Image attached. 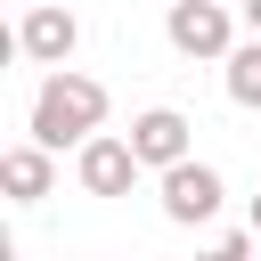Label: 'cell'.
Instances as JSON below:
<instances>
[{
	"instance_id": "cell-3",
	"label": "cell",
	"mask_w": 261,
	"mask_h": 261,
	"mask_svg": "<svg viewBox=\"0 0 261 261\" xmlns=\"http://www.w3.org/2000/svg\"><path fill=\"white\" fill-rule=\"evenodd\" d=\"M220 196H228V188H220V171H212V163H196V155L163 171V220H179V228L212 220V212H220Z\"/></svg>"
},
{
	"instance_id": "cell-8",
	"label": "cell",
	"mask_w": 261,
	"mask_h": 261,
	"mask_svg": "<svg viewBox=\"0 0 261 261\" xmlns=\"http://www.w3.org/2000/svg\"><path fill=\"white\" fill-rule=\"evenodd\" d=\"M220 65H228V98H237L245 114H261V41H237Z\"/></svg>"
},
{
	"instance_id": "cell-11",
	"label": "cell",
	"mask_w": 261,
	"mask_h": 261,
	"mask_svg": "<svg viewBox=\"0 0 261 261\" xmlns=\"http://www.w3.org/2000/svg\"><path fill=\"white\" fill-rule=\"evenodd\" d=\"M245 228H253V237H261V196H253V220H245Z\"/></svg>"
},
{
	"instance_id": "cell-7",
	"label": "cell",
	"mask_w": 261,
	"mask_h": 261,
	"mask_svg": "<svg viewBox=\"0 0 261 261\" xmlns=\"http://www.w3.org/2000/svg\"><path fill=\"white\" fill-rule=\"evenodd\" d=\"M0 188H8V204H41V196L57 188V163H49V147H41V139L8 147V155H0Z\"/></svg>"
},
{
	"instance_id": "cell-6",
	"label": "cell",
	"mask_w": 261,
	"mask_h": 261,
	"mask_svg": "<svg viewBox=\"0 0 261 261\" xmlns=\"http://www.w3.org/2000/svg\"><path fill=\"white\" fill-rule=\"evenodd\" d=\"M130 155H139L147 171L188 163V114H179V106H147V114L130 122Z\"/></svg>"
},
{
	"instance_id": "cell-5",
	"label": "cell",
	"mask_w": 261,
	"mask_h": 261,
	"mask_svg": "<svg viewBox=\"0 0 261 261\" xmlns=\"http://www.w3.org/2000/svg\"><path fill=\"white\" fill-rule=\"evenodd\" d=\"M139 171H147V163L130 155V139H106V130H98L90 147H73V179H82L90 196H130Z\"/></svg>"
},
{
	"instance_id": "cell-9",
	"label": "cell",
	"mask_w": 261,
	"mask_h": 261,
	"mask_svg": "<svg viewBox=\"0 0 261 261\" xmlns=\"http://www.w3.org/2000/svg\"><path fill=\"white\" fill-rule=\"evenodd\" d=\"M196 261H253V228H220V237H212Z\"/></svg>"
},
{
	"instance_id": "cell-2",
	"label": "cell",
	"mask_w": 261,
	"mask_h": 261,
	"mask_svg": "<svg viewBox=\"0 0 261 261\" xmlns=\"http://www.w3.org/2000/svg\"><path fill=\"white\" fill-rule=\"evenodd\" d=\"M163 41L179 49V57H228L237 49V24H228V8L220 0H171V16H163Z\"/></svg>"
},
{
	"instance_id": "cell-10",
	"label": "cell",
	"mask_w": 261,
	"mask_h": 261,
	"mask_svg": "<svg viewBox=\"0 0 261 261\" xmlns=\"http://www.w3.org/2000/svg\"><path fill=\"white\" fill-rule=\"evenodd\" d=\"M237 16H245V33H253V41H261V0H245V8H237Z\"/></svg>"
},
{
	"instance_id": "cell-1",
	"label": "cell",
	"mask_w": 261,
	"mask_h": 261,
	"mask_svg": "<svg viewBox=\"0 0 261 261\" xmlns=\"http://www.w3.org/2000/svg\"><path fill=\"white\" fill-rule=\"evenodd\" d=\"M98 122H106V82H90V73H73V65H57V73L33 90V139H41L49 155H57V147H90Z\"/></svg>"
},
{
	"instance_id": "cell-4",
	"label": "cell",
	"mask_w": 261,
	"mask_h": 261,
	"mask_svg": "<svg viewBox=\"0 0 261 261\" xmlns=\"http://www.w3.org/2000/svg\"><path fill=\"white\" fill-rule=\"evenodd\" d=\"M16 49H24L33 65H65V57L82 49V24H73V8H57V0H33V8H24V24H16Z\"/></svg>"
}]
</instances>
